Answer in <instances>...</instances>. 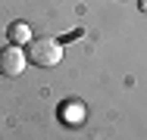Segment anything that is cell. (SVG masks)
Listing matches in <instances>:
<instances>
[{
  "instance_id": "6da1fadb",
  "label": "cell",
  "mask_w": 147,
  "mask_h": 140,
  "mask_svg": "<svg viewBox=\"0 0 147 140\" xmlns=\"http://www.w3.org/2000/svg\"><path fill=\"white\" fill-rule=\"evenodd\" d=\"M25 59L38 69H50V65H59L63 59V44L53 41V37H31V44L25 47Z\"/></svg>"
},
{
  "instance_id": "7a4b0ae2",
  "label": "cell",
  "mask_w": 147,
  "mask_h": 140,
  "mask_svg": "<svg viewBox=\"0 0 147 140\" xmlns=\"http://www.w3.org/2000/svg\"><path fill=\"white\" fill-rule=\"evenodd\" d=\"M25 50L22 47H16V44H9V47H3L0 50V75H6V78H16V75H22L25 72Z\"/></svg>"
},
{
  "instance_id": "277c9868",
  "label": "cell",
  "mask_w": 147,
  "mask_h": 140,
  "mask_svg": "<svg viewBox=\"0 0 147 140\" xmlns=\"http://www.w3.org/2000/svg\"><path fill=\"white\" fill-rule=\"evenodd\" d=\"M141 9H144V13H147V0H141Z\"/></svg>"
},
{
  "instance_id": "3957f363",
  "label": "cell",
  "mask_w": 147,
  "mask_h": 140,
  "mask_svg": "<svg viewBox=\"0 0 147 140\" xmlns=\"http://www.w3.org/2000/svg\"><path fill=\"white\" fill-rule=\"evenodd\" d=\"M9 41H13L16 47H22V44L28 47V44H31V25H28V22H22V19L13 22V25H9Z\"/></svg>"
}]
</instances>
